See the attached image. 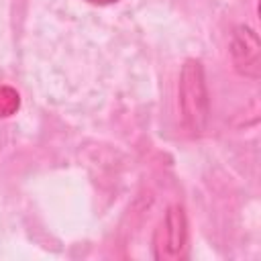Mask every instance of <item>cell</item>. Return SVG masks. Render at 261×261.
Masks as SVG:
<instances>
[{"label": "cell", "mask_w": 261, "mask_h": 261, "mask_svg": "<svg viewBox=\"0 0 261 261\" xmlns=\"http://www.w3.org/2000/svg\"><path fill=\"white\" fill-rule=\"evenodd\" d=\"M188 249V218L179 204L167 208L163 220L153 234V255L155 259L175 261L186 255Z\"/></svg>", "instance_id": "cell-2"}, {"label": "cell", "mask_w": 261, "mask_h": 261, "mask_svg": "<svg viewBox=\"0 0 261 261\" xmlns=\"http://www.w3.org/2000/svg\"><path fill=\"white\" fill-rule=\"evenodd\" d=\"M177 106L184 128L192 137H200L210 120V96L204 67L198 59H188L181 65L177 82Z\"/></svg>", "instance_id": "cell-1"}, {"label": "cell", "mask_w": 261, "mask_h": 261, "mask_svg": "<svg viewBox=\"0 0 261 261\" xmlns=\"http://www.w3.org/2000/svg\"><path fill=\"white\" fill-rule=\"evenodd\" d=\"M16 110H18V94L8 86H0V116H10Z\"/></svg>", "instance_id": "cell-4"}, {"label": "cell", "mask_w": 261, "mask_h": 261, "mask_svg": "<svg viewBox=\"0 0 261 261\" xmlns=\"http://www.w3.org/2000/svg\"><path fill=\"white\" fill-rule=\"evenodd\" d=\"M230 57L232 65L245 77L257 80L261 67V43L257 33L251 27H237L230 39Z\"/></svg>", "instance_id": "cell-3"}, {"label": "cell", "mask_w": 261, "mask_h": 261, "mask_svg": "<svg viewBox=\"0 0 261 261\" xmlns=\"http://www.w3.org/2000/svg\"><path fill=\"white\" fill-rule=\"evenodd\" d=\"M88 2H92V4H112L116 0H88Z\"/></svg>", "instance_id": "cell-5"}]
</instances>
